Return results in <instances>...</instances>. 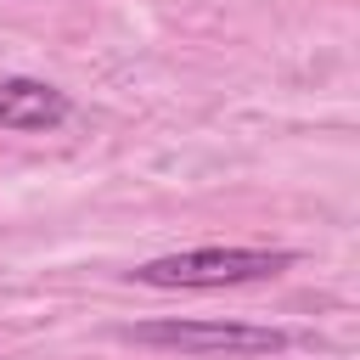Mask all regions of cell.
Instances as JSON below:
<instances>
[{
	"mask_svg": "<svg viewBox=\"0 0 360 360\" xmlns=\"http://www.w3.org/2000/svg\"><path fill=\"white\" fill-rule=\"evenodd\" d=\"M298 253L292 248H180V253H158L146 264L129 270V281L141 287H186V292H208V287H248V281H270L281 270H292Z\"/></svg>",
	"mask_w": 360,
	"mask_h": 360,
	"instance_id": "cell-1",
	"label": "cell"
},
{
	"mask_svg": "<svg viewBox=\"0 0 360 360\" xmlns=\"http://www.w3.org/2000/svg\"><path fill=\"white\" fill-rule=\"evenodd\" d=\"M118 338L141 349L191 354V360H264L298 343L292 332L253 326V321H135V326H118Z\"/></svg>",
	"mask_w": 360,
	"mask_h": 360,
	"instance_id": "cell-2",
	"label": "cell"
},
{
	"mask_svg": "<svg viewBox=\"0 0 360 360\" xmlns=\"http://www.w3.org/2000/svg\"><path fill=\"white\" fill-rule=\"evenodd\" d=\"M73 101L68 90L45 84V79H28V73H6L0 79V129H17V135H45L56 124H68Z\"/></svg>",
	"mask_w": 360,
	"mask_h": 360,
	"instance_id": "cell-3",
	"label": "cell"
}]
</instances>
